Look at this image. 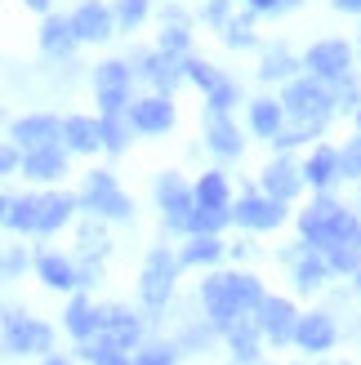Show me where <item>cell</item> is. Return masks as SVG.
Wrapping results in <instances>:
<instances>
[{
    "instance_id": "obj_1",
    "label": "cell",
    "mask_w": 361,
    "mask_h": 365,
    "mask_svg": "<svg viewBox=\"0 0 361 365\" xmlns=\"http://www.w3.org/2000/svg\"><path fill=\"white\" fill-rule=\"evenodd\" d=\"M299 227H303V241L308 245H321V250H330V245H344V241H357L361 227H357V218L348 210H339L335 200L321 196L317 205H308V214L299 218Z\"/></svg>"
},
{
    "instance_id": "obj_2",
    "label": "cell",
    "mask_w": 361,
    "mask_h": 365,
    "mask_svg": "<svg viewBox=\"0 0 361 365\" xmlns=\"http://www.w3.org/2000/svg\"><path fill=\"white\" fill-rule=\"evenodd\" d=\"M49 343H54L49 325H41V321L23 317V312H18V307H5V348H9V356H27V352H49Z\"/></svg>"
},
{
    "instance_id": "obj_3",
    "label": "cell",
    "mask_w": 361,
    "mask_h": 365,
    "mask_svg": "<svg viewBox=\"0 0 361 365\" xmlns=\"http://www.w3.org/2000/svg\"><path fill=\"white\" fill-rule=\"evenodd\" d=\"M85 205L94 210V214H107V218H130V214H134L130 196H125V192L116 187V178L103 174V170H94V174L85 178Z\"/></svg>"
},
{
    "instance_id": "obj_4",
    "label": "cell",
    "mask_w": 361,
    "mask_h": 365,
    "mask_svg": "<svg viewBox=\"0 0 361 365\" xmlns=\"http://www.w3.org/2000/svg\"><path fill=\"white\" fill-rule=\"evenodd\" d=\"M143 303L148 307H166L170 299V289H174V259L166 250H152L148 254V263H143Z\"/></svg>"
},
{
    "instance_id": "obj_5",
    "label": "cell",
    "mask_w": 361,
    "mask_h": 365,
    "mask_svg": "<svg viewBox=\"0 0 361 365\" xmlns=\"http://www.w3.org/2000/svg\"><path fill=\"white\" fill-rule=\"evenodd\" d=\"M281 103L290 107L299 120H312V125H321V120H326V112H330V94L317 81H290Z\"/></svg>"
},
{
    "instance_id": "obj_6",
    "label": "cell",
    "mask_w": 361,
    "mask_h": 365,
    "mask_svg": "<svg viewBox=\"0 0 361 365\" xmlns=\"http://www.w3.org/2000/svg\"><path fill=\"white\" fill-rule=\"evenodd\" d=\"M94 89H98V103L107 116H116L125 103H130V67L125 63H103L98 76H94Z\"/></svg>"
},
{
    "instance_id": "obj_7",
    "label": "cell",
    "mask_w": 361,
    "mask_h": 365,
    "mask_svg": "<svg viewBox=\"0 0 361 365\" xmlns=\"http://www.w3.org/2000/svg\"><path fill=\"white\" fill-rule=\"evenodd\" d=\"M201 303H205V312H210V321L219 325V330H232V325L245 317L237 307V299H232V289H228V277H210L201 285Z\"/></svg>"
},
{
    "instance_id": "obj_8",
    "label": "cell",
    "mask_w": 361,
    "mask_h": 365,
    "mask_svg": "<svg viewBox=\"0 0 361 365\" xmlns=\"http://www.w3.org/2000/svg\"><path fill=\"white\" fill-rule=\"evenodd\" d=\"M308 71L321 81H339V76H348V45L344 41H321L308 49Z\"/></svg>"
},
{
    "instance_id": "obj_9",
    "label": "cell",
    "mask_w": 361,
    "mask_h": 365,
    "mask_svg": "<svg viewBox=\"0 0 361 365\" xmlns=\"http://www.w3.org/2000/svg\"><path fill=\"white\" fill-rule=\"evenodd\" d=\"M259 330L273 339V343H290L295 339V307L285 303V299H263L259 303Z\"/></svg>"
},
{
    "instance_id": "obj_10",
    "label": "cell",
    "mask_w": 361,
    "mask_h": 365,
    "mask_svg": "<svg viewBox=\"0 0 361 365\" xmlns=\"http://www.w3.org/2000/svg\"><path fill=\"white\" fill-rule=\"evenodd\" d=\"M335 321L326 317V312H308L299 321V330H295V339H299V348L303 352H330L335 348Z\"/></svg>"
},
{
    "instance_id": "obj_11",
    "label": "cell",
    "mask_w": 361,
    "mask_h": 365,
    "mask_svg": "<svg viewBox=\"0 0 361 365\" xmlns=\"http://www.w3.org/2000/svg\"><path fill=\"white\" fill-rule=\"evenodd\" d=\"M130 125L143 130V134H166L174 125V107L166 98H143V103L130 107Z\"/></svg>"
},
{
    "instance_id": "obj_12",
    "label": "cell",
    "mask_w": 361,
    "mask_h": 365,
    "mask_svg": "<svg viewBox=\"0 0 361 365\" xmlns=\"http://www.w3.org/2000/svg\"><path fill=\"white\" fill-rule=\"evenodd\" d=\"M232 218H237V223H245V227H277L281 218H285V210H281V200H277V196H268V200L245 196L241 205L232 210Z\"/></svg>"
},
{
    "instance_id": "obj_13",
    "label": "cell",
    "mask_w": 361,
    "mask_h": 365,
    "mask_svg": "<svg viewBox=\"0 0 361 365\" xmlns=\"http://www.w3.org/2000/svg\"><path fill=\"white\" fill-rule=\"evenodd\" d=\"M156 200L170 210V223H174V227H183V223H188V214H192V200H196V192H188L183 182L174 178V174H166V178L156 182Z\"/></svg>"
},
{
    "instance_id": "obj_14",
    "label": "cell",
    "mask_w": 361,
    "mask_h": 365,
    "mask_svg": "<svg viewBox=\"0 0 361 365\" xmlns=\"http://www.w3.org/2000/svg\"><path fill=\"white\" fill-rule=\"evenodd\" d=\"M188 76H192L196 85L205 89V94H210V107H219V112H223V107H228L232 98H237V85H232V81H223L219 71H214V67H205V63H188Z\"/></svg>"
},
{
    "instance_id": "obj_15",
    "label": "cell",
    "mask_w": 361,
    "mask_h": 365,
    "mask_svg": "<svg viewBox=\"0 0 361 365\" xmlns=\"http://www.w3.org/2000/svg\"><path fill=\"white\" fill-rule=\"evenodd\" d=\"M71 31H76L81 41H107V36H112V14L103 5H81L71 14Z\"/></svg>"
},
{
    "instance_id": "obj_16",
    "label": "cell",
    "mask_w": 361,
    "mask_h": 365,
    "mask_svg": "<svg viewBox=\"0 0 361 365\" xmlns=\"http://www.w3.org/2000/svg\"><path fill=\"white\" fill-rule=\"evenodd\" d=\"M299 182H303V170H295L290 160H273V165L263 170V192L277 196V200H290L299 192Z\"/></svg>"
},
{
    "instance_id": "obj_17",
    "label": "cell",
    "mask_w": 361,
    "mask_h": 365,
    "mask_svg": "<svg viewBox=\"0 0 361 365\" xmlns=\"http://www.w3.org/2000/svg\"><path fill=\"white\" fill-rule=\"evenodd\" d=\"M98 330L112 339V343H121V348L138 343V321L125 312V307H103V312H98Z\"/></svg>"
},
{
    "instance_id": "obj_18",
    "label": "cell",
    "mask_w": 361,
    "mask_h": 365,
    "mask_svg": "<svg viewBox=\"0 0 361 365\" xmlns=\"http://www.w3.org/2000/svg\"><path fill=\"white\" fill-rule=\"evenodd\" d=\"M23 170H27L31 178H63V170H67V156H63L59 148H54V143H41V148H31V152H27Z\"/></svg>"
},
{
    "instance_id": "obj_19",
    "label": "cell",
    "mask_w": 361,
    "mask_h": 365,
    "mask_svg": "<svg viewBox=\"0 0 361 365\" xmlns=\"http://www.w3.org/2000/svg\"><path fill=\"white\" fill-rule=\"evenodd\" d=\"M5 227L14 232H31L41 227V196H5Z\"/></svg>"
},
{
    "instance_id": "obj_20",
    "label": "cell",
    "mask_w": 361,
    "mask_h": 365,
    "mask_svg": "<svg viewBox=\"0 0 361 365\" xmlns=\"http://www.w3.org/2000/svg\"><path fill=\"white\" fill-rule=\"evenodd\" d=\"M205 134H210V148L219 152V156H237L241 152V138H237V130L228 125V116L214 107L210 112V120H205Z\"/></svg>"
},
{
    "instance_id": "obj_21",
    "label": "cell",
    "mask_w": 361,
    "mask_h": 365,
    "mask_svg": "<svg viewBox=\"0 0 361 365\" xmlns=\"http://www.w3.org/2000/svg\"><path fill=\"white\" fill-rule=\"evenodd\" d=\"M63 134H67V148H71V152H94L98 143H103V125L85 120V116H71V120L63 125Z\"/></svg>"
},
{
    "instance_id": "obj_22",
    "label": "cell",
    "mask_w": 361,
    "mask_h": 365,
    "mask_svg": "<svg viewBox=\"0 0 361 365\" xmlns=\"http://www.w3.org/2000/svg\"><path fill=\"white\" fill-rule=\"evenodd\" d=\"M76 41H81V36L71 31V23H59V18H49V23L41 27V49H45V53H59V58H67Z\"/></svg>"
},
{
    "instance_id": "obj_23",
    "label": "cell",
    "mask_w": 361,
    "mask_h": 365,
    "mask_svg": "<svg viewBox=\"0 0 361 365\" xmlns=\"http://www.w3.org/2000/svg\"><path fill=\"white\" fill-rule=\"evenodd\" d=\"M54 134H59V120L54 116H27V120L14 125V138L27 143V148H41V143H49Z\"/></svg>"
},
{
    "instance_id": "obj_24",
    "label": "cell",
    "mask_w": 361,
    "mask_h": 365,
    "mask_svg": "<svg viewBox=\"0 0 361 365\" xmlns=\"http://www.w3.org/2000/svg\"><path fill=\"white\" fill-rule=\"evenodd\" d=\"M41 281L49 285V289H71L76 285V267H71L67 259H59V254H41Z\"/></svg>"
},
{
    "instance_id": "obj_25",
    "label": "cell",
    "mask_w": 361,
    "mask_h": 365,
    "mask_svg": "<svg viewBox=\"0 0 361 365\" xmlns=\"http://www.w3.org/2000/svg\"><path fill=\"white\" fill-rule=\"evenodd\" d=\"M71 210H76V200L71 196H41V227L36 232H54V227H63Z\"/></svg>"
},
{
    "instance_id": "obj_26",
    "label": "cell",
    "mask_w": 361,
    "mask_h": 365,
    "mask_svg": "<svg viewBox=\"0 0 361 365\" xmlns=\"http://www.w3.org/2000/svg\"><path fill=\"white\" fill-rule=\"evenodd\" d=\"M228 218H232V214H228V210H219V205H196V210L188 214V223H183V227H188V232H196V236H214V232L228 223Z\"/></svg>"
},
{
    "instance_id": "obj_27",
    "label": "cell",
    "mask_w": 361,
    "mask_h": 365,
    "mask_svg": "<svg viewBox=\"0 0 361 365\" xmlns=\"http://www.w3.org/2000/svg\"><path fill=\"white\" fill-rule=\"evenodd\" d=\"M228 289H232V299H237L241 312H250V307H259L263 303V289L255 277H245V272H228Z\"/></svg>"
},
{
    "instance_id": "obj_28",
    "label": "cell",
    "mask_w": 361,
    "mask_h": 365,
    "mask_svg": "<svg viewBox=\"0 0 361 365\" xmlns=\"http://www.w3.org/2000/svg\"><path fill=\"white\" fill-rule=\"evenodd\" d=\"M339 174V156L330 152V148H321L312 160H308V165H303V178H308L312 182V187H326V182Z\"/></svg>"
},
{
    "instance_id": "obj_29",
    "label": "cell",
    "mask_w": 361,
    "mask_h": 365,
    "mask_svg": "<svg viewBox=\"0 0 361 365\" xmlns=\"http://www.w3.org/2000/svg\"><path fill=\"white\" fill-rule=\"evenodd\" d=\"M67 330L76 334V339H89V334L98 330V312H94V307H89L85 299H76V303L67 307Z\"/></svg>"
},
{
    "instance_id": "obj_30",
    "label": "cell",
    "mask_w": 361,
    "mask_h": 365,
    "mask_svg": "<svg viewBox=\"0 0 361 365\" xmlns=\"http://www.w3.org/2000/svg\"><path fill=\"white\" fill-rule=\"evenodd\" d=\"M196 205L228 210V182H223V174H201V182H196Z\"/></svg>"
},
{
    "instance_id": "obj_31",
    "label": "cell",
    "mask_w": 361,
    "mask_h": 365,
    "mask_svg": "<svg viewBox=\"0 0 361 365\" xmlns=\"http://www.w3.org/2000/svg\"><path fill=\"white\" fill-rule=\"evenodd\" d=\"M250 125H255L263 138H277V130H281V107H277V103H255Z\"/></svg>"
},
{
    "instance_id": "obj_32",
    "label": "cell",
    "mask_w": 361,
    "mask_h": 365,
    "mask_svg": "<svg viewBox=\"0 0 361 365\" xmlns=\"http://www.w3.org/2000/svg\"><path fill=\"white\" fill-rule=\"evenodd\" d=\"M259 334H263V330H259ZM259 334H255V325L237 321V325H232V352H237L241 361H255V352H259Z\"/></svg>"
},
{
    "instance_id": "obj_33",
    "label": "cell",
    "mask_w": 361,
    "mask_h": 365,
    "mask_svg": "<svg viewBox=\"0 0 361 365\" xmlns=\"http://www.w3.org/2000/svg\"><path fill=\"white\" fill-rule=\"evenodd\" d=\"M223 254V245L214 241V236H196V241L188 245V254H183V263H214Z\"/></svg>"
},
{
    "instance_id": "obj_34",
    "label": "cell",
    "mask_w": 361,
    "mask_h": 365,
    "mask_svg": "<svg viewBox=\"0 0 361 365\" xmlns=\"http://www.w3.org/2000/svg\"><path fill=\"white\" fill-rule=\"evenodd\" d=\"M148 76H152L156 85H166V89H170V85L178 81V67H174V58H170L166 49H161L156 58H148Z\"/></svg>"
},
{
    "instance_id": "obj_35",
    "label": "cell",
    "mask_w": 361,
    "mask_h": 365,
    "mask_svg": "<svg viewBox=\"0 0 361 365\" xmlns=\"http://www.w3.org/2000/svg\"><path fill=\"white\" fill-rule=\"evenodd\" d=\"M321 277H326V263H317V259H308V263L295 267V285H299V289H317Z\"/></svg>"
},
{
    "instance_id": "obj_36",
    "label": "cell",
    "mask_w": 361,
    "mask_h": 365,
    "mask_svg": "<svg viewBox=\"0 0 361 365\" xmlns=\"http://www.w3.org/2000/svg\"><path fill=\"white\" fill-rule=\"evenodd\" d=\"M143 14H148V0H121V5H116V18L125 27H138Z\"/></svg>"
},
{
    "instance_id": "obj_37",
    "label": "cell",
    "mask_w": 361,
    "mask_h": 365,
    "mask_svg": "<svg viewBox=\"0 0 361 365\" xmlns=\"http://www.w3.org/2000/svg\"><path fill=\"white\" fill-rule=\"evenodd\" d=\"M330 267H335V272H357L352 241H344V245H330Z\"/></svg>"
},
{
    "instance_id": "obj_38",
    "label": "cell",
    "mask_w": 361,
    "mask_h": 365,
    "mask_svg": "<svg viewBox=\"0 0 361 365\" xmlns=\"http://www.w3.org/2000/svg\"><path fill=\"white\" fill-rule=\"evenodd\" d=\"M138 365H174V348H166V343H152V348L138 352Z\"/></svg>"
},
{
    "instance_id": "obj_39",
    "label": "cell",
    "mask_w": 361,
    "mask_h": 365,
    "mask_svg": "<svg viewBox=\"0 0 361 365\" xmlns=\"http://www.w3.org/2000/svg\"><path fill=\"white\" fill-rule=\"evenodd\" d=\"M339 174H344V178H357V174H361V138L352 143L344 156H339Z\"/></svg>"
},
{
    "instance_id": "obj_40",
    "label": "cell",
    "mask_w": 361,
    "mask_h": 365,
    "mask_svg": "<svg viewBox=\"0 0 361 365\" xmlns=\"http://www.w3.org/2000/svg\"><path fill=\"white\" fill-rule=\"evenodd\" d=\"M103 143H107L112 152L125 148V130H121V120H116V116H107V120H103Z\"/></svg>"
},
{
    "instance_id": "obj_41",
    "label": "cell",
    "mask_w": 361,
    "mask_h": 365,
    "mask_svg": "<svg viewBox=\"0 0 361 365\" xmlns=\"http://www.w3.org/2000/svg\"><path fill=\"white\" fill-rule=\"evenodd\" d=\"M161 49H166V53H183L188 49V31H178V27L161 31Z\"/></svg>"
},
{
    "instance_id": "obj_42",
    "label": "cell",
    "mask_w": 361,
    "mask_h": 365,
    "mask_svg": "<svg viewBox=\"0 0 361 365\" xmlns=\"http://www.w3.org/2000/svg\"><path fill=\"white\" fill-rule=\"evenodd\" d=\"M285 71H290V58H285L281 49H277V53H268V63H263V76H268V81H277V76H285Z\"/></svg>"
},
{
    "instance_id": "obj_43",
    "label": "cell",
    "mask_w": 361,
    "mask_h": 365,
    "mask_svg": "<svg viewBox=\"0 0 361 365\" xmlns=\"http://www.w3.org/2000/svg\"><path fill=\"white\" fill-rule=\"evenodd\" d=\"M223 41H228L232 49H245V45H255V36H250V27H245V23H232Z\"/></svg>"
},
{
    "instance_id": "obj_44",
    "label": "cell",
    "mask_w": 361,
    "mask_h": 365,
    "mask_svg": "<svg viewBox=\"0 0 361 365\" xmlns=\"http://www.w3.org/2000/svg\"><path fill=\"white\" fill-rule=\"evenodd\" d=\"M23 267H27V254H23V250H9V254H5V277H18Z\"/></svg>"
},
{
    "instance_id": "obj_45",
    "label": "cell",
    "mask_w": 361,
    "mask_h": 365,
    "mask_svg": "<svg viewBox=\"0 0 361 365\" xmlns=\"http://www.w3.org/2000/svg\"><path fill=\"white\" fill-rule=\"evenodd\" d=\"M223 14H228V0H214V5L205 9V18H210V23H223Z\"/></svg>"
},
{
    "instance_id": "obj_46",
    "label": "cell",
    "mask_w": 361,
    "mask_h": 365,
    "mask_svg": "<svg viewBox=\"0 0 361 365\" xmlns=\"http://www.w3.org/2000/svg\"><path fill=\"white\" fill-rule=\"evenodd\" d=\"M14 165H18V152H14V148H9V152H5V156H0V170H5V174H9V170H14Z\"/></svg>"
},
{
    "instance_id": "obj_47",
    "label": "cell",
    "mask_w": 361,
    "mask_h": 365,
    "mask_svg": "<svg viewBox=\"0 0 361 365\" xmlns=\"http://www.w3.org/2000/svg\"><path fill=\"white\" fill-rule=\"evenodd\" d=\"M339 9H348V14H361V0H335Z\"/></svg>"
},
{
    "instance_id": "obj_48",
    "label": "cell",
    "mask_w": 361,
    "mask_h": 365,
    "mask_svg": "<svg viewBox=\"0 0 361 365\" xmlns=\"http://www.w3.org/2000/svg\"><path fill=\"white\" fill-rule=\"evenodd\" d=\"M255 9H277V0H250Z\"/></svg>"
},
{
    "instance_id": "obj_49",
    "label": "cell",
    "mask_w": 361,
    "mask_h": 365,
    "mask_svg": "<svg viewBox=\"0 0 361 365\" xmlns=\"http://www.w3.org/2000/svg\"><path fill=\"white\" fill-rule=\"evenodd\" d=\"M27 5H31V9H49V0H27Z\"/></svg>"
},
{
    "instance_id": "obj_50",
    "label": "cell",
    "mask_w": 361,
    "mask_h": 365,
    "mask_svg": "<svg viewBox=\"0 0 361 365\" xmlns=\"http://www.w3.org/2000/svg\"><path fill=\"white\" fill-rule=\"evenodd\" d=\"M45 365H67V361H59V356H49V361H45Z\"/></svg>"
},
{
    "instance_id": "obj_51",
    "label": "cell",
    "mask_w": 361,
    "mask_h": 365,
    "mask_svg": "<svg viewBox=\"0 0 361 365\" xmlns=\"http://www.w3.org/2000/svg\"><path fill=\"white\" fill-rule=\"evenodd\" d=\"M357 285H361V267H357Z\"/></svg>"
},
{
    "instance_id": "obj_52",
    "label": "cell",
    "mask_w": 361,
    "mask_h": 365,
    "mask_svg": "<svg viewBox=\"0 0 361 365\" xmlns=\"http://www.w3.org/2000/svg\"><path fill=\"white\" fill-rule=\"evenodd\" d=\"M357 241H361V236H357Z\"/></svg>"
}]
</instances>
